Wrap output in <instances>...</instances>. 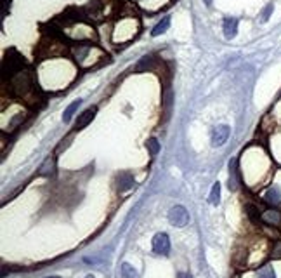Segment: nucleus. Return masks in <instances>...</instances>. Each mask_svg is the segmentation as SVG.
<instances>
[{"mask_svg": "<svg viewBox=\"0 0 281 278\" xmlns=\"http://www.w3.org/2000/svg\"><path fill=\"white\" fill-rule=\"evenodd\" d=\"M238 185H240V178H238V165H236V160H231L229 162V190L236 191Z\"/></svg>", "mask_w": 281, "mask_h": 278, "instance_id": "nucleus-9", "label": "nucleus"}, {"mask_svg": "<svg viewBox=\"0 0 281 278\" xmlns=\"http://www.w3.org/2000/svg\"><path fill=\"white\" fill-rule=\"evenodd\" d=\"M210 203L212 205H217L219 202H221V185H219V181L217 183H214V186H212V191H210Z\"/></svg>", "mask_w": 281, "mask_h": 278, "instance_id": "nucleus-15", "label": "nucleus"}, {"mask_svg": "<svg viewBox=\"0 0 281 278\" xmlns=\"http://www.w3.org/2000/svg\"><path fill=\"white\" fill-rule=\"evenodd\" d=\"M203 2H205L206 6H212V0H203Z\"/></svg>", "mask_w": 281, "mask_h": 278, "instance_id": "nucleus-18", "label": "nucleus"}, {"mask_svg": "<svg viewBox=\"0 0 281 278\" xmlns=\"http://www.w3.org/2000/svg\"><path fill=\"white\" fill-rule=\"evenodd\" d=\"M45 278H61V276H45Z\"/></svg>", "mask_w": 281, "mask_h": 278, "instance_id": "nucleus-19", "label": "nucleus"}, {"mask_svg": "<svg viewBox=\"0 0 281 278\" xmlns=\"http://www.w3.org/2000/svg\"><path fill=\"white\" fill-rule=\"evenodd\" d=\"M260 221L269 226H274V228H281V210L276 207L260 210Z\"/></svg>", "mask_w": 281, "mask_h": 278, "instance_id": "nucleus-2", "label": "nucleus"}, {"mask_svg": "<svg viewBox=\"0 0 281 278\" xmlns=\"http://www.w3.org/2000/svg\"><path fill=\"white\" fill-rule=\"evenodd\" d=\"M169 26H170V18H169V16H165V18H163L162 21L156 23V26H155L153 30H151V35H153V37H158V35L165 33Z\"/></svg>", "mask_w": 281, "mask_h": 278, "instance_id": "nucleus-11", "label": "nucleus"}, {"mask_svg": "<svg viewBox=\"0 0 281 278\" xmlns=\"http://www.w3.org/2000/svg\"><path fill=\"white\" fill-rule=\"evenodd\" d=\"M264 202L269 203L271 207H279L281 205V186L279 185L269 186L264 193Z\"/></svg>", "mask_w": 281, "mask_h": 278, "instance_id": "nucleus-5", "label": "nucleus"}, {"mask_svg": "<svg viewBox=\"0 0 281 278\" xmlns=\"http://www.w3.org/2000/svg\"><path fill=\"white\" fill-rule=\"evenodd\" d=\"M96 112H97V108H96V106H92V108L85 109V112L82 113L80 117H78V120H77V129H84V127H87V125L92 122L94 117H96Z\"/></svg>", "mask_w": 281, "mask_h": 278, "instance_id": "nucleus-8", "label": "nucleus"}, {"mask_svg": "<svg viewBox=\"0 0 281 278\" xmlns=\"http://www.w3.org/2000/svg\"><path fill=\"white\" fill-rule=\"evenodd\" d=\"M229 134H231L229 125H217L212 131V146H222V144H226V141L229 139Z\"/></svg>", "mask_w": 281, "mask_h": 278, "instance_id": "nucleus-4", "label": "nucleus"}, {"mask_svg": "<svg viewBox=\"0 0 281 278\" xmlns=\"http://www.w3.org/2000/svg\"><path fill=\"white\" fill-rule=\"evenodd\" d=\"M169 221H170V225L175 226V228H184L187 223H189V212L186 210V207L174 205L169 210Z\"/></svg>", "mask_w": 281, "mask_h": 278, "instance_id": "nucleus-1", "label": "nucleus"}, {"mask_svg": "<svg viewBox=\"0 0 281 278\" xmlns=\"http://www.w3.org/2000/svg\"><path fill=\"white\" fill-rule=\"evenodd\" d=\"M120 275L122 278H139V273L135 271V268L130 263H123L120 268Z\"/></svg>", "mask_w": 281, "mask_h": 278, "instance_id": "nucleus-13", "label": "nucleus"}, {"mask_svg": "<svg viewBox=\"0 0 281 278\" xmlns=\"http://www.w3.org/2000/svg\"><path fill=\"white\" fill-rule=\"evenodd\" d=\"M146 146H148V150H150L151 155H156L160 151V143H158V139H155V138L148 139Z\"/></svg>", "mask_w": 281, "mask_h": 278, "instance_id": "nucleus-16", "label": "nucleus"}, {"mask_svg": "<svg viewBox=\"0 0 281 278\" xmlns=\"http://www.w3.org/2000/svg\"><path fill=\"white\" fill-rule=\"evenodd\" d=\"M153 250L160 256H169L170 254V240L167 233H158L153 238Z\"/></svg>", "mask_w": 281, "mask_h": 278, "instance_id": "nucleus-3", "label": "nucleus"}, {"mask_svg": "<svg viewBox=\"0 0 281 278\" xmlns=\"http://www.w3.org/2000/svg\"><path fill=\"white\" fill-rule=\"evenodd\" d=\"M85 278H94L92 275H87V276H85Z\"/></svg>", "mask_w": 281, "mask_h": 278, "instance_id": "nucleus-20", "label": "nucleus"}, {"mask_svg": "<svg viewBox=\"0 0 281 278\" xmlns=\"http://www.w3.org/2000/svg\"><path fill=\"white\" fill-rule=\"evenodd\" d=\"M56 162H54V158H47L45 160V163L42 165V169H40V174L42 176H47V178H50V176H54L56 174Z\"/></svg>", "mask_w": 281, "mask_h": 278, "instance_id": "nucleus-14", "label": "nucleus"}, {"mask_svg": "<svg viewBox=\"0 0 281 278\" xmlns=\"http://www.w3.org/2000/svg\"><path fill=\"white\" fill-rule=\"evenodd\" d=\"M134 186V178H132L128 172H122V174L118 176V183H116V190L120 191V193H123V191L130 190V188Z\"/></svg>", "mask_w": 281, "mask_h": 278, "instance_id": "nucleus-7", "label": "nucleus"}, {"mask_svg": "<svg viewBox=\"0 0 281 278\" xmlns=\"http://www.w3.org/2000/svg\"><path fill=\"white\" fill-rule=\"evenodd\" d=\"M255 278H278V276H276L274 266H272V264H264V266H260V268L257 269Z\"/></svg>", "mask_w": 281, "mask_h": 278, "instance_id": "nucleus-10", "label": "nucleus"}, {"mask_svg": "<svg viewBox=\"0 0 281 278\" xmlns=\"http://www.w3.org/2000/svg\"><path fill=\"white\" fill-rule=\"evenodd\" d=\"M272 9H274V4H267V6H265V9L262 11V16H260V21H262V23L267 21V19L271 18Z\"/></svg>", "mask_w": 281, "mask_h": 278, "instance_id": "nucleus-17", "label": "nucleus"}, {"mask_svg": "<svg viewBox=\"0 0 281 278\" xmlns=\"http://www.w3.org/2000/svg\"><path fill=\"white\" fill-rule=\"evenodd\" d=\"M80 104H82V101H80V99L73 101V103L69 104L68 108H66V112L62 113V122H64V124H68L69 120H72V117L75 115V112L78 109V106H80Z\"/></svg>", "mask_w": 281, "mask_h": 278, "instance_id": "nucleus-12", "label": "nucleus"}, {"mask_svg": "<svg viewBox=\"0 0 281 278\" xmlns=\"http://www.w3.org/2000/svg\"><path fill=\"white\" fill-rule=\"evenodd\" d=\"M224 37L234 38L238 33V19L236 18H224Z\"/></svg>", "mask_w": 281, "mask_h": 278, "instance_id": "nucleus-6", "label": "nucleus"}]
</instances>
